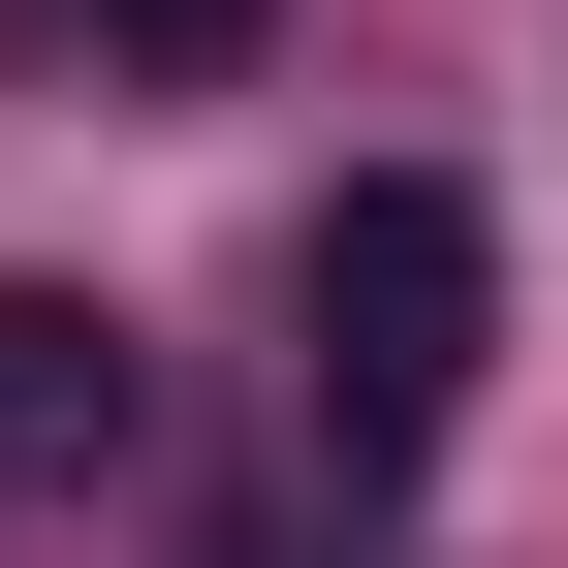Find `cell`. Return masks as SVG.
<instances>
[{"instance_id": "3", "label": "cell", "mask_w": 568, "mask_h": 568, "mask_svg": "<svg viewBox=\"0 0 568 568\" xmlns=\"http://www.w3.org/2000/svg\"><path fill=\"white\" fill-rule=\"evenodd\" d=\"M95 32H126V63H159V95H190V63H253L284 0H95Z\"/></svg>"}, {"instance_id": "1", "label": "cell", "mask_w": 568, "mask_h": 568, "mask_svg": "<svg viewBox=\"0 0 568 568\" xmlns=\"http://www.w3.org/2000/svg\"><path fill=\"white\" fill-rule=\"evenodd\" d=\"M284 379H316V443L347 474H443V410H474V347H506V222H474L443 159H347L316 190V253H284Z\"/></svg>"}, {"instance_id": "2", "label": "cell", "mask_w": 568, "mask_h": 568, "mask_svg": "<svg viewBox=\"0 0 568 568\" xmlns=\"http://www.w3.org/2000/svg\"><path fill=\"white\" fill-rule=\"evenodd\" d=\"M95 474H126V316L95 284H0V537L95 506Z\"/></svg>"}]
</instances>
